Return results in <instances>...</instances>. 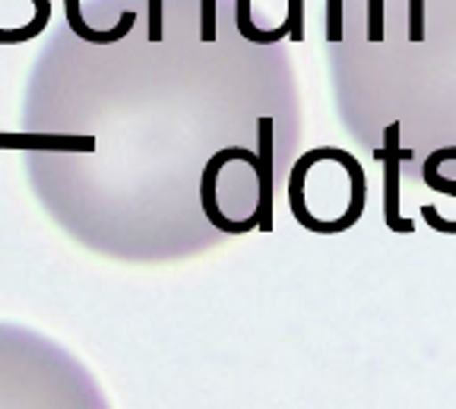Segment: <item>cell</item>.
Returning <instances> with one entry per match:
<instances>
[{"instance_id":"obj_1","label":"cell","mask_w":456,"mask_h":409,"mask_svg":"<svg viewBox=\"0 0 456 409\" xmlns=\"http://www.w3.org/2000/svg\"><path fill=\"white\" fill-rule=\"evenodd\" d=\"M292 20L260 29L250 0L216 29L193 0L178 51H152L127 79L36 70L26 105L32 191L79 244L162 264L273 229L279 181L301 143Z\"/></svg>"},{"instance_id":"obj_2","label":"cell","mask_w":456,"mask_h":409,"mask_svg":"<svg viewBox=\"0 0 456 409\" xmlns=\"http://www.w3.org/2000/svg\"><path fill=\"white\" fill-rule=\"evenodd\" d=\"M336 115L390 181L450 191L456 0H327Z\"/></svg>"},{"instance_id":"obj_3","label":"cell","mask_w":456,"mask_h":409,"mask_svg":"<svg viewBox=\"0 0 456 409\" xmlns=\"http://www.w3.org/2000/svg\"><path fill=\"white\" fill-rule=\"evenodd\" d=\"M0 409H111V403L64 346L0 323Z\"/></svg>"},{"instance_id":"obj_4","label":"cell","mask_w":456,"mask_h":409,"mask_svg":"<svg viewBox=\"0 0 456 409\" xmlns=\"http://www.w3.org/2000/svg\"><path fill=\"white\" fill-rule=\"evenodd\" d=\"M368 187L349 152L314 150L289 168V203L307 232H346L362 219Z\"/></svg>"},{"instance_id":"obj_5","label":"cell","mask_w":456,"mask_h":409,"mask_svg":"<svg viewBox=\"0 0 456 409\" xmlns=\"http://www.w3.org/2000/svg\"><path fill=\"white\" fill-rule=\"evenodd\" d=\"M64 22L70 26L73 36H79L83 42L89 45H114V42H121L124 36H130L134 32V22H136V10H127V13L121 16V22L114 26V29H93L89 22H86L83 16V7H79V0H64Z\"/></svg>"},{"instance_id":"obj_6","label":"cell","mask_w":456,"mask_h":409,"mask_svg":"<svg viewBox=\"0 0 456 409\" xmlns=\"http://www.w3.org/2000/svg\"><path fill=\"white\" fill-rule=\"evenodd\" d=\"M36 36H38L36 26H26V29H0V45H22Z\"/></svg>"},{"instance_id":"obj_7","label":"cell","mask_w":456,"mask_h":409,"mask_svg":"<svg viewBox=\"0 0 456 409\" xmlns=\"http://www.w3.org/2000/svg\"><path fill=\"white\" fill-rule=\"evenodd\" d=\"M32 4H36V16H32L28 26H36L38 32H45V26L51 20V0H32Z\"/></svg>"}]
</instances>
